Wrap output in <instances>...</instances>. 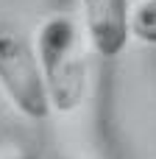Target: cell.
<instances>
[{
  "mask_svg": "<svg viewBox=\"0 0 156 159\" xmlns=\"http://www.w3.org/2000/svg\"><path fill=\"white\" fill-rule=\"evenodd\" d=\"M36 59L50 109L59 115L75 112L89 89V64L78 22L67 14H50L36 28Z\"/></svg>",
  "mask_w": 156,
  "mask_h": 159,
  "instance_id": "1",
  "label": "cell"
},
{
  "mask_svg": "<svg viewBox=\"0 0 156 159\" xmlns=\"http://www.w3.org/2000/svg\"><path fill=\"white\" fill-rule=\"evenodd\" d=\"M0 92L28 120H45L50 112L33 39L6 17H0Z\"/></svg>",
  "mask_w": 156,
  "mask_h": 159,
  "instance_id": "2",
  "label": "cell"
},
{
  "mask_svg": "<svg viewBox=\"0 0 156 159\" xmlns=\"http://www.w3.org/2000/svg\"><path fill=\"white\" fill-rule=\"evenodd\" d=\"M84 31L92 50L103 59H117L131 39L128 0H81Z\"/></svg>",
  "mask_w": 156,
  "mask_h": 159,
  "instance_id": "3",
  "label": "cell"
},
{
  "mask_svg": "<svg viewBox=\"0 0 156 159\" xmlns=\"http://www.w3.org/2000/svg\"><path fill=\"white\" fill-rule=\"evenodd\" d=\"M131 36L156 45V0H142L131 11Z\"/></svg>",
  "mask_w": 156,
  "mask_h": 159,
  "instance_id": "4",
  "label": "cell"
}]
</instances>
